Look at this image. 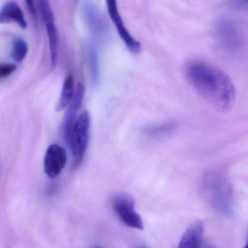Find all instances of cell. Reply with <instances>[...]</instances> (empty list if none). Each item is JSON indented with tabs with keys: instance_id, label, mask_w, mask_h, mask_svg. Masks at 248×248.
Instances as JSON below:
<instances>
[{
	"instance_id": "obj_20",
	"label": "cell",
	"mask_w": 248,
	"mask_h": 248,
	"mask_svg": "<svg viewBox=\"0 0 248 248\" xmlns=\"http://www.w3.org/2000/svg\"></svg>"
},
{
	"instance_id": "obj_1",
	"label": "cell",
	"mask_w": 248,
	"mask_h": 248,
	"mask_svg": "<svg viewBox=\"0 0 248 248\" xmlns=\"http://www.w3.org/2000/svg\"><path fill=\"white\" fill-rule=\"evenodd\" d=\"M186 75L197 93L221 111L230 110L236 99L234 83L224 71L203 61L186 65Z\"/></svg>"
},
{
	"instance_id": "obj_9",
	"label": "cell",
	"mask_w": 248,
	"mask_h": 248,
	"mask_svg": "<svg viewBox=\"0 0 248 248\" xmlns=\"http://www.w3.org/2000/svg\"><path fill=\"white\" fill-rule=\"evenodd\" d=\"M84 87L82 83H78L74 92V97L71 103L68 106V110L66 113L64 117V124H63V133L67 142L68 143L71 134V129L74 122L77 119V115L81 107L83 98L84 95Z\"/></svg>"
},
{
	"instance_id": "obj_3",
	"label": "cell",
	"mask_w": 248,
	"mask_h": 248,
	"mask_svg": "<svg viewBox=\"0 0 248 248\" xmlns=\"http://www.w3.org/2000/svg\"><path fill=\"white\" fill-rule=\"evenodd\" d=\"M215 36L224 50L231 55H240L244 49V35L237 22L230 17H221L215 24Z\"/></svg>"
},
{
	"instance_id": "obj_17",
	"label": "cell",
	"mask_w": 248,
	"mask_h": 248,
	"mask_svg": "<svg viewBox=\"0 0 248 248\" xmlns=\"http://www.w3.org/2000/svg\"><path fill=\"white\" fill-rule=\"evenodd\" d=\"M94 248H105L100 247V246H97V247H95Z\"/></svg>"
},
{
	"instance_id": "obj_12",
	"label": "cell",
	"mask_w": 248,
	"mask_h": 248,
	"mask_svg": "<svg viewBox=\"0 0 248 248\" xmlns=\"http://www.w3.org/2000/svg\"><path fill=\"white\" fill-rule=\"evenodd\" d=\"M74 92H75V89H74V78L72 74L69 73L64 79L61 97L56 106L57 111H62L64 109L68 108L74 97Z\"/></svg>"
},
{
	"instance_id": "obj_19",
	"label": "cell",
	"mask_w": 248,
	"mask_h": 248,
	"mask_svg": "<svg viewBox=\"0 0 248 248\" xmlns=\"http://www.w3.org/2000/svg\"><path fill=\"white\" fill-rule=\"evenodd\" d=\"M248 248V246H247V245H246V246H245V248Z\"/></svg>"
},
{
	"instance_id": "obj_18",
	"label": "cell",
	"mask_w": 248,
	"mask_h": 248,
	"mask_svg": "<svg viewBox=\"0 0 248 248\" xmlns=\"http://www.w3.org/2000/svg\"><path fill=\"white\" fill-rule=\"evenodd\" d=\"M215 248L211 247V246H210V247H207V248Z\"/></svg>"
},
{
	"instance_id": "obj_4",
	"label": "cell",
	"mask_w": 248,
	"mask_h": 248,
	"mask_svg": "<svg viewBox=\"0 0 248 248\" xmlns=\"http://www.w3.org/2000/svg\"><path fill=\"white\" fill-rule=\"evenodd\" d=\"M111 203L114 212L122 224L134 230H144V221L135 210V202L131 195L125 192L115 194Z\"/></svg>"
},
{
	"instance_id": "obj_7",
	"label": "cell",
	"mask_w": 248,
	"mask_h": 248,
	"mask_svg": "<svg viewBox=\"0 0 248 248\" xmlns=\"http://www.w3.org/2000/svg\"><path fill=\"white\" fill-rule=\"evenodd\" d=\"M39 11L45 26L50 51L51 66L55 68L58 60V31L55 24L53 13L48 0H38Z\"/></svg>"
},
{
	"instance_id": "obj_16",
	"label": "cell",
	"mask_w": 248,
	"mask_h": 248,
	"mask_svg": "<svg viewBox=\"0 0 248 248\" xmlns=\"http://www.w3.org/2000/svg\"><path fill=\"white\" fill-rule=\"evenodd\" d=\"M25 1H26V4H27L30 11L33 14H35L36 13V10H35L34 1H33V0H25Z\"/></svg>"
},
{
	"instance_id": "obj_5",
	"label": "cell",
	"mask_w": 248,
	"mask_h": 248,
	"mask_svg": "<svg viewBox=\"0 0 248 248\" xmlns=\"http://www.w3.org/2000/svg\"><path fill=\"white\" fill-rule=\"evenodd\" d=\"M90 127V114L88 112H83L76 119L68 141L76 164H80L85 155L88 146Z\"/></svg>"
},
{
	"instance_id": "obj_2",
	"label": "cell",
	"mask_w": 248,
	"mask_h": 248,
	"mask_svg": "<svg viewBox=\"0 0 248 248\" xmlns=\"http://www.w3.org/2000/svg\"><path fill=\"white\" fill-rule=\"evenodd\" d=\"M202 193L208 205L224 217L233 212V192L231 184L225 174L219 170H210L204 176Z\"/></svg>"
},
{
	"instance_id": "obj_6",
	"label": "cell",
	"mask_w": 248,
	"mask_h": 248,
	"mask_svg": "<svg viewBox=\"0 0 248 248\" xmlns=\"http://www.w3.org/2000/svg\"><path fill=\"white\" fill-rule=\"evenodd\" d=\"M106 3L108 13L111 20L116 26L119 37L131 53L135 55L139 54L142 49L141 43L133 37L125 26L122 16L119 14L117 0H106Z\"/></svg>"
},
{
	"instance_id": "obj_8",
	"label": "cell",
	"mask_w": 248,
	"mask_h": 248,
	"mask_svg": "<svg viewBox=\"0 0 248 248\" xmlns=\"http://www.w3.org/2000/svg\"><path fill=\"white\" fill-rule=\"evenodd\" d=\"M67 162L65 149L59 144H50L47 149L44 158V170L48 177L54 179L61 174Z\"/></svg>"
},
{
	"instance_id": "obj_11",
	"label": "cell",
	"mask_w": 248,
	"mask_h": 248,
	"mask_svg": "<svg viewBox=\"0 0 248 248\" xmlns=\"http://www.w3.org/2000/svg\"><path fill=\"white\" fill-rule=\"evenodd\" d=\"M17 23L22 29H26L27 23L20 6L15 1L6 3L0 10V23Z\"/></svg>"
},
{
	"instance_id": "obj_15",
	"label": "cell",
	"mask_w": 248,
	"mask_h": 248,
	"mask_svg": "<svg viewBox=\"0 0 248 248\" xmlns=\"http://www.w3.org/2000/svg\"><path fill=\"white\" fill-rule=\"evenodd\" d=\"M16 69V65L14 64L0 63V78L9 77Z\"/></svg>"
},
{
	"instance_id": "obj_10",
	"label": "cell",
	"mask_w": 248,
	"mask_h": 248,
	"mask_svg": "<svg viewBox=\"0 0 248 248\" xmlns=\"http://www.w3.org/2000/svg\"><path fill=\"white\" fill-rule=\"evenodd\" d=\"M204 231L203 222L195 221L183 232L178 248H204L202 247Z\"/></svg>"
},
{
	"instance_id": "obj_21",
	"label": "cell",
	"mask_w": 248,
	"mask_h": 248,
	"mask_svg": "<svg viewBox=\"0 0 248 248\" xmlns=\"http://www.w3.org/2000/svg\"><path fill=\"white\" fill-rule=\"evenodd\" d=\"M246 1H248V0H246Z\"/></svg>"
},
{
	"instance_id": "obj_14",
	"label": "cell",
	"mask_w": 248,
	"mask_h": 248,
	"mask_svg": "<svg viewBox=\"0 0 248 248\" xmlns=\"http://www.w3.org/2000/svg\"><path fill=\"white\" fill-rule=\"evenodd\" d=\"M28 53V45L23 39H17L13 42L11 56L16 62H20L26 58Z\"/></svg>"
},
{
	"instance_id": "obj_13",
	"label": "cell",
	"mask_w": 248,
	"mask_h": 248,
	"mask_svg": "<svg viewBox=\"0 0 248 248\" xmlns=\"http://www.w3.org/2000/svg\"><path fill=\"white\" fill-rule=\"evenodd\" d=\"M176 128V124L173 122L154 124L147 126L144 129V133L147 137L153 139H159L173 132Z\"/></svg>"
}]
</instances>
